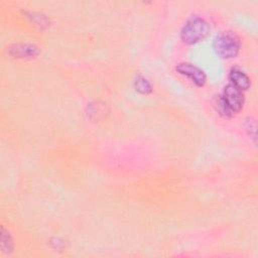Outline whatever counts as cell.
Instances as JSON below:
<instances>
[{
  "mask_svg": "<svg viewBox=\"0 0 258 258\" xmlns=\"http://www.w3.org/2000/svg\"><path fill=\"white\" fill-rule=\"evenodd\" d=\"M229 109L233 112H239L244 104V96L241 90L236 88L234 85L229 84L224 89L222 96Z\"/></svg>",
  "mask_w": 258,
  "mask_h": 258,
  "instance_id": "cell-3",
  "label": "cell"
},
{
  "mask_svg": "<svg viewBox=\"0 0 258 258\" xmlns=\"http://www.w3.org/2000/svg\"><path fill=\"white\" fill-rule=\"evenodd\" d=\"M135 88H136V91L142 94H148L151 92V86L149 82L142 77H138L135 80Z\"/></svg>",
  "mask_w": 258,
  "mask_h": 258,
  "instance_id": "cell-6",
  "label": "cell"
},
{
  "mask_svg": "<svg viewBox=\"0 0 258 258\" xmlns=\"http://www.w3.org/2000/svg\"><path fill=\"white\" fill-rule=\"evenodd\" d=\"M209 32L210 26L206 20L199 16H191L180 31V38L183 42L192 44L206 38Z\"/></svg>",
  "mask_w": 258,
  "mask_h": 258,
  "instance_id": "cell-1",
  "label": "cell"
},
{
  "mask_svg": "<svg viewBox=\"0 0 258 258\" xmlns=\"http://www.w3.org/2000/svg\"><path fill=\"white\" fill-rule=\"evenodd\" d=\"M175 69L180 75L187 77L196 86L203 87L205 85L206 75L198 67L188 62H181L178 63Z\"/></svg>",
  "mask_w": 258,
  "mask_h": 258,
  "instance_id": "cell-4",
  "label": "cell"
},
{
  "mask_svg": "<svg viewBox=\"0 0 258 258\" xmlns=\"http://www.w3.org/2000/svg\"><path fill=\"white\" fill-rule=\"evenodd\" d=\"M231 84L234 85L236 88H238L241 91L247 90L250 87V79L249 77L241 70L239 69H232L229 75Z\"/></svg>",
  "mask_w": 258,
  "mask_h": 258,
  "instance_id": "cell-5",
  "label": "cell"
},
{
  "mask_svg": "<svg viewBox=\"0 0 258 258\" xmlns=\"http://www.w3.org/2000/svg\"><path fill=\"white\" fill-rule=\"evenodd\" d=\"M217 105H218V106H217V109H218V111L220 112L221 115H223L224 117H229V116H231L232 111L229 109V107L227 106V104L225 103V101H224V99H223L222 97L218 100Z\"/></svg>",
  "mask_w": 258,
  "mask_h": 258,
  "instance_id": "cell-7",
  "label": "cell"
},
{
  "mask_svg": "<svg viewBox=\"0 0 258 258\" xmlns=\"http://www.w3.org/2000/svg\"><path fill=\"white\" fill-rule=\"evenodd\" d=\"M214 50L223 58L235 57L240 50V40L231 31H225L217 35L213 42Z\"/></svg>",
  "mask_w": 258,
  "mask_h": 258,
  "instance_id": "cell-2",
  "label": "cell"
}]
</instances>
